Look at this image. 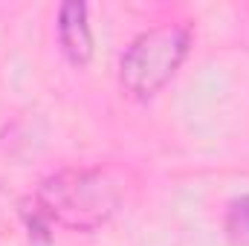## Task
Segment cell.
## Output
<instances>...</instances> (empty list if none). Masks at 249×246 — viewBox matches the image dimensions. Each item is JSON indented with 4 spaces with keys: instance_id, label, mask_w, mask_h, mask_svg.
I'll list each match as a JSON object with an SVG mask.
<instances>
[{
    "instance_id": "cell-1",
    "label": "cell",
    "mask_w": 249,
    "mask_h": 246,
    "mask_svg": "<svg viewBox=\"0 0 249 246\" xmlns=\"http://www.w3.org/2000/svg\"><path fill=\"white\" fill-rule=\"evenodd\" d=\"M124 180L119 168H64L50 174L35 191L38 209L53 226L70 232H96L102 229L122 206Z\"/></svg>"
},
{
    "instance_id": "cell-4",
    "label": "cell",
    "mask_w": 249,
    "mask_h": 246,
    "mask_svg": "<svg viewBox=\"0 0 249 246\" xmlns=\"http://www.w3.org/2000/svg\"><path fill=\"white\" fill-rule=\"evenodd\" d=\"M223 229H226V238L235 246H249V194L235 197L229 203L226 217H223Z\"/></svg>"
},
{
    "instance_id": "cell-2",
    "label": "cell",
    "mask_w": 249,
    "mask_h": 246,
    "mask_svg": "<svg viewBox=\"0 0 249 246\" xmlns=\"http://www.w3.org/2000/svg\"><path fill=\"white\" fill-rule=\"evenodd\" d=\"M191 50V32L183 23H160L136 35L119 58V84L130 99L157 96L183 67Z\"/></svg>"
},
{
    "instance_id": "cell-5",
    "label": "cell",
    "mask_w": 249,
    "mask_h": 246,
    "mask_svg": "<svg viewBox=\"0 0 249 246\" xmlns=\"http://www.w3.org/2000/svg\"><path fill=\"white\" fill-rule=\"evenodd\" d=\"M20 217L26 223V232H29L32 246H50L53 244V223L47 220V214L38 209L35 200H23L20 203Z\"/></svg>"
},
{
    "instance_id": "cell-3",
    "label": "cell",
    "mask_w": 249,
    "mask_h": 246,
    "mask_svg": "<svg viewBox=\"0 0 249 246\" xmlns=\"http://www.w3.org/2000/svg\"><path fill=\"white\" fill-rule=\"evenodd\" d=\"M55 35L64 58L75 70H84L93 61V29L87 20V6L81 0H64L55 18Z\"/></svg>"
}]
</instances>
